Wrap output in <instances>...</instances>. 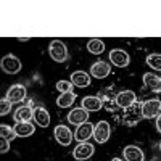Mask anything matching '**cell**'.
<instances>
[{"mask_svg": "<svg viewBox=\"0 0 161 161\" xmlns=\"http://www.w3.org/2000/svg\"><path fill=\"white\" fill-rule=\"evenodd\" d=\"M48 53L52 60H55L58 63H63L66 58H68V48H66V45L61 42V40H52L50 45H48Z\"/></svg>", "mask_w": 161, "mask_h": 161, "instance_id": "obj_1", "label": "cell"}, {"mask_svg": "<svg viewBox=\"0 0 161 161\" xmlns=\"http://www.w3.org/2000/svg\"><path fill=\"white\" fill-rule=\"evenodd\" d=\"M0 66H2V69L7 73V74H16L21 71L23 68V64L19 61V58H16L15 55H5L2 58V61H0Z\"/></svg>", "mask_w": 161, "mask_h": 161, "instance_id": "obj_2", "label": "cell"}, {"mask_svg": "<svg viewBox=\"0 0 161 161\" xmlns=\"http://www.w3.org/2000/svg\"><path fill=\"white\" fill-rule=\"evenodd\" d=\"M159 113H161V100L152 98L142 103V118L152 119V118H156Z\"/></svg>", "mask_w": 161, "mask_h": 161, "instance_id": "obj_3", "label": "cell"}, {"mask_svg": "<svg viewBox=\"0 0 161 161\" xmlns=\"http://www.w3.org/2000/svg\"><path fill=\"white\" fill-rule=\"evenodd\" d=\"M110 134H111L110 123H106V121H100V123H97V126L93 127V139L97 140V143H105L110 139Z\"/></svg>", "mask_w": 161, "mask_h": 161, "instance_id": "obj_4", "label": "cell"}, {"mask_svg": "<svg viewBox=\"0 0 161 161\" xmlns=\"http://www.w3.org/2000/svg\"><path fill=\"white\" fill-rule=\"evenodd\" d=\"M134 103H137V97L132 90H123L116 95V105L123 110L129 108V106H132Z\"/></svg>", "mask_w": 161, "mask_h": 161, "instance_id": "obj_5", "label": "cell"}, {"mask_svg": "<svg viewBox=\"0 0 161 161\" xmlns=\"http://www.w3.org/2000/svg\"><path fill=\"white\" fill-rule=\"evenodd\" d=\"M10 103H19L26 98V87L21 84H15L11 86L7 92V97H5Z\"/></svg>", "mask_w": 161, "mask_h": 161, "instance_id": "obj_6", "label": "cell"}, {"mask_svg": "<svg viewBox=\"0 0 161 161\" xmlns=\"http://www.w3.org/2000/svg\"><path fill=\"white\" fill-rule=\"evenodd\" d=\"M55 139H57V142L60 145L68 147V145H71V140L74 139V134H71V130L66 126L60 124V126L55 127Z\"/></svg>", "mask_w": 161, "mask_h": 161, "instance_id": "obj_7", "label": "cell"}, {"mask_svg": "<svg viewBox=\"0 0 161 161\" xmlns=\"http://www.w3.org/2000/svg\"><path fill=\"white\" fill-rule=\"evenodd\" d=\"M110 60L114 66H118V68H126V66L129 64V55L124 52V50H121V48H113L110 52Z\"/></svg>", "mask_w": 161, "mask_h": 161, "instance_id": "obj_8", "label": "cell"}, {"mask_svg": "<svg viewBox=\"0 0 161 161\" xmlns=\"http://www.w3.org/2000/svg\"><path fill=\"white\" fill-rule=\"evenodd\" d=\"M93 127H95V126H92L90 123H84V124L77 126V129H76V132H74V139H76L79 143L87 142L90 137H93Z\"/></svg>", "mask_w": 161, "mask_h": 161, "instance_id": "obj_9", "label": "cell"}, {"mask_svg": "<svg viewBox=\"0 0 161 161\" xmlns=\"http://www.w3.org/2000/svg\"><path fill=\"white\" fill-rule=\"evenodd\" d=\"M87 119H89V111H86L82 106H80V108L71 110L69 114H68V121L71 124H74V126H80V124L87 123Z\"/></svg>", "mask_w": 161, "mask_h": 161, "instance_id": "obj_10", "label": "cell"}, {"mask_svg": "<svg viewBox=\"0 0 161 161\" xmlns=\"http://www.w3.org/2000/svg\"><path fill=\"white\" fill-rule=\"evenodd\" d=\"M93 155V147L87 142H82V143H77V147L73 150V156L76 159H80V161H84V159H89L90 156Z\"/></svg>", "mask_w": 161, "mask_h": 161, "instance_id": "obj_11", "label": "cell"}, {"mask_svg": "<svg viewBox=\"0 0 161 161\" xmlns=\"http://www.w3.org/2000/svg\"><path fill=\"white\" fill-rule=\"evenodd\" d=\"M110 73H111V68L106 61H97L90 66V74L97 79H105Z\"/></svg>", "mask_w": 161, "mask_h": 161, "instance_id": "obj_12", "label": "cell"}, {"mask_svg": "<svg viewBox=\"0 0 161 161\" xmlns=\"http://www.w3.org/2000/svg\"><path fill=\"white\" fill-rule=\"evenodd\" d=\"M123 155H124L126 161H143L145 159L143 152L136 145H127L124 148V152H123Z\"/></svg>", "mask_w": 161, "mask_h": 161, "instance_id": "obj_13", "label": "cell"}, {"mask_svg": "<svg viewBox=\"0 0 161 161\" xmlns=\"http://www.w3.org/2000/svg\"><path fill=\"white\" fill-rule=\"evenodd\" d=\"M102 98L100 97H95V95H87L82 98V108L86 111H98L102 110Z\"/></svg>", "mask_w": 161, "mask_h": 161, "instance_id": "obj_14", "label": "cell"}, {"mask_svg": "<svg viewBox=\"0 0 161 161\" xmlns=\"http://www.w3.org/2000/svg\"><path fill=\"white\" fill-rule=\"evenodd\" d=\"M13 118H15L16 123H29L34 118V110H31L29 106H19L13 114Z\"/></svg>", "mask_w": 161, "mask_h": 161, "instance_id": "obj_15", "label": "cell"}, {"mask_svg": "<svg viewBox=\"0 0 161 161\" xmlns=\"http://www.w3.org/2000/svg\"><path fill=\"white\" fill-rule=\"evenodd\" d=\"M143 84L153 92H161V77H158L153 73L143 74Z\"/></svg>", "mask_w": 161, "mask_h": 161, "instance_id": "obj_16", "label": "cell"}, {"mask_svg": "<svg viewBox=\"0 0 161 161\" xmlns=\"http://www.w3.org/2000/svg\"><path fill=\"white\" fill-rule=\"evenodd\" d=\"M34 121L40 126V127H47L50 124V114L45 108L42 106H39V108L34 110Z\"/></svg>", "mask_w": 161, "mask_h": 161, "instance_id": "obj_17", "label": "cell"}, {"mask_svg": "<svg viewBox=\"0 0 161 161\" xmlns=\"http://www.w3.org/2000/svg\"><path fill=\"white\" fill-rule=\"evenodd\" d=\"M13 129H15L18 137H29V136H32V134L36 132V127L31 123H16Z\"/></svg>", "mask_w": 161, "mask_h": 161, "instance_id": "obj_18", "label": "cell"}, {"mask_svg": "<svg viewBox=\"0 0 161 161\" xmlns=\"http://www.w3.org/2000/svg\"><path fill=\"white\" fill-rule=\"evenodd\" d=\"M71 82L77 87H87L90 84V76L84 71H74L71 74Z\"/></svg>", "mask_w": 161, "mask_h": 161, "instance_id": "obj_19", "label": "cell"}, {"mask_svg": "<svg viewBox=\"0 0 161 161\" xmlns=\"http://www.w3.org/2000/svg\"><path fill=\"white\" fill-rule=\"evenodd\" d=\"M76 102V93L74 92H66L61 93V95L57 98V105L61 106V108H69V106Z\"/></svg>", "mask_w": 161, "mask_h": 161, "instance_id": "obj_20", "label": "cell"}, {"mask_svg": "<svg viewBox=\"0 0 161 161\" xmlns=\"http://www.w3.org/2000/svg\"><path fill=\"white\" fill-rule=\"evenodd\" d=\"M87 50L93 55H100V53L105 52V44L102 39H90L87 42Z\"/></svg>", "mask_w": 161, "mask_h": 161, "instance_id": "obj_21", "label": "cell"}, {"mask_svg": "<svg viewBox=\"0 0 161 161\" xmlns=\"http://www.w3.org/2000/svg\"><path fill=\"white\" fill-rule=\"evenodd\" d=\"M147 63L152 69L155 71H161V55L159 53H152V55L147 57Z\"/></svg>", "mask_w": 161, "mask_h": 161, "instance_id": "obj_22", "label": "cell"}, {"mask_svg": "<svg viewBox=\"0 0 161 161\" xmlns=\"http://www.w3.org/2000/svg\"><path fill=\"white\" fill-rule=\"evenodd\" d=\"M15 137H18L16 136V132H15V129L13 127H8V126H5V124H2L0 126V139H5V140H13Z\"/></svg>", "mask_w": 161, "mask_h": 161, "instance_id": "obj_23", "label": "cell"}, {"mask_svg": "<svg viewBox=\"0 0 161 161\" xmlns=\"http://www.w3.org/2000/svg\"><path fill=\"white\" fill-rule=\"evenodd\" d=\"M73 82L71 80H58V84H57V89L58 92L61 93H66V92H73Z\"/></svg>", "mask_w": 161, "mask_h": 161, "instance_id": "obj_24", "label": "cell"}, {"mask_svg": "<svg viewBox=\"0 0 161 161\" xmlns=\"http://www.w3.org/2000/svg\"><path fill=\"white\" fill-rule=\"evenodd\" d=\"M11 105H13V103H10L7 98H2V100H0V114H2V116L8 114L10 110H11Z\"/></svg>", "mask_w": 161, "mask_h": 161, "instance_id": "obj_25", "label": "cell"}, {"mask_svg": "<svg viewBox=\"0 0 161 161\" xmlns=\"http://www.w3.org/2000/svg\"><path fill=\"white\" fill-rule=\"evenodd\" d=\"M10 150V142L5 139H0V153H7Z\"/></svg>", "mask_w": 161, "mask_h": 161, "instance_id": "obj_26", "label": "cell"}, {"mask_svg": "<svg viewBox=\"0 0 161 161\" xmlns=\"http://www.w3.org/2000/svg\"><path fill=\"white\" fill-rule=\"evenodd\" d=\"M156 129H158V132L161 134V113L156 116Z\"/></svg>", "mask_w": 161, "mask_h": 161, "instance_id": "obj_27", "label": "cell"}, {"mask_svg": "<svg viewBox=\"0 0 161 161\" xmlns=\"http://www.w3.org/2000/svg\"><path fill=\"white\" fill-rule=\"evenodd\" d=\"M111 161H123V159H121V158H113Z\"/></svg>", "mask_w": 161, "mask_h": 161, "instance_id": "obj_28", "label": "cell"}, {"mask_svg": "<svg viewBox=\"0 0 161 161\" xmlns=\"http://www.w3.org/2000/svg\"><path fill=\"white\" fill-rule=\"evenodd\" d=\"M159 148H161V143H159Z\"/></svg>", "mask_w": 161, "mask_h": 161, "instance_id": "obj_29", "label": "cell"}]
</instances>
